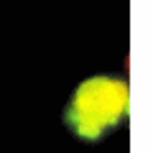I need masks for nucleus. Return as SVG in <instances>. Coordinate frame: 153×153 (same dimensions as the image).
<instances>
[{
	"instance_id": "f257e3e1",
	"label": "nucleus",
	"mask_w": 153,
	"mask_h": 153,
	"mask_svg": "<svg viewBox=\"0 0 153 153\" xmlns=\"http://www.w3.org/2000/svg\"><path fill=\"white\" fill-rule=\"evenodd\" d=\"M130 115V87L123 76L94 74L71 92L64 107V125L84 143H100L120 130Z\"/></svg>"
}]
</instances>
